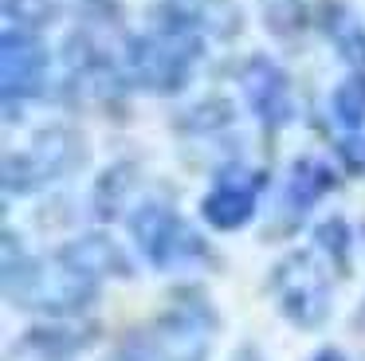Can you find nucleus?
I'll return each instance as SVG.
<instances>
[{"label":"nucleus","mask_w":365,"mask_h":361,"mask_svg":"<svg viewBox=\"0 0 365 361\" xmlns=\"http://www.w3.org/2000/svg\"><path fill=\"white\" fill-rule=\"evenodd\" d=\"M216 330V310L200 290H177L173 306L158 318L150 345L158 361H205Z\"/></svg>","instance_id":"nucleus-7"},{"label":"nucleus","mask_w":365,"mask_h":361,"mask_svg":"<svg viewBox=\"0 0 365 361\" xmlns=\"http://www.w3.org/2000/svg\"><path fill=\"white\" fill-rule=\"evenodd\" d=\"M330 110L349 133L361 130L365 126V78L354 75V78H346V83H338V91H334V98H330Z\"/></svg>","instance_id":"nucleus-18"},{"label":"nucleus","mask_w":365,"mask_h":361,"mask_svg":"<svg viewBox=\"0 0 365 361\" xmlns=\"http://www.w3.org/2000/svg\"><path fill=\"white\" fill-rule=\"evenodd\" d=\"M236 361H263V357H259V353L252 350V345H244V350L236 353Z\"/></svg>","instance_id":"nucleus-24"},{"label":"nucleus","mask_w":365,"mask_h":361,"mask_svg":"<svg viewBox=\"0 0 365 361\" xmlns=\"http://www.w3.org/2000/svg\"><path fill=\"white\" fill-rule=\"evenodd\" d=\"M9 28L24 31H43L59 20V0H0Z\"/></svg>","instance_id":"nucleus-16"},{"label":"nucleus","mask_w":365,"mask_h":361,"mask_svg":"<svg viewBox=\"0 0 365 361\" xmlns=\"http://www.w3.org/2000/svg\"><path fill=\"white\" fill-rule=\"evenodd\" d=\"M106 361H158V353H153L150 337H145V342H126L114 357H106Z\"/></svg>","instance_id":"nucleus-22"},{"label":"nucleus","mask_w":365,"mask_h":361,"mask_svg":"<svg viewBox=\"0 0 365 361\" xmlns=\"http://www.w3.org/2000/svg\"><path fill=\"white\" fill-rule=\"evenodd\" d=\"M228 122H232V106L224 98L197 102V106L185 114V126H189V130H216V126H228Z\"/></svg>","instance_id":"nucleus-20"},{"label":"nucleus","mask_w":365,"mask_h":361,"mask_svg":"<svg viewBox=\"0 0 365 361\" xmlns=\"http://www.w3.org/2000/svg\"><path fill=\"white\" fill-rule=\"evenodd\" d=\"M314 248L322 251L330 263H338V271L349 267V224L341 216H330L314 228Z\"/></svg>","instance_id":"nucleus-19"},{"label":"nucleus","mask_w":365,"mask_h":361,"mask_svg":"<svg viewBox=\"0 0 365 361\" xmlns=\"http://www.w3.org/2000/svg\"><path fill=\"white\" fill-rule=\"evenodd\" d=\"M338 157L341 165H346L349 173H365V133H346V138L338 141Z\"/></svg>","instance_id":"nucleus-21"},{"label":"nucleus","mask_w":365,"mask_h":361,"mask_svg":"<svg viewBox=\"0 0 365 361\" xmlns=\"http://www.w3.org/2000/svg\"><path fill=\"white\" fill-rule=\"evenodd\" d=\"M134 185H138V165H134V161L110 165V169H106L103 177L95 180V193H91V208H95V216H98V220L122 216V208H126Z\"/></svg>","instance_id":"nucleus-15"},{"label":"nucleus","mask_w":365,"mask_h":361,"mask_svg":"<svg viewBox=\"0 0 365 361\" xmlns=\"http://www.w3.org/2000/svg\"><path fill=\"white\" fill-rule=\"evenodd\" d=\"M318 28L330 39V47L349 63L354 71H365V20L346 4V0H322L318 8Z\"/></svg>","instance_id":"nucleus-11"},{"label":"nucleus","mask_w":365,"mask_h":361,"mask_svg":"<svg viewBox=\"0 0 365 361\" xmlns=\"http://www.w3.org/2000/svg\"><path fill=\"white\" fill-rule=\"evenodd\" d=\"M63 83L67 94L75 102H87V106H114L122 102V91H126L130 75L126 67L114 63V55L106 51L95 39V31L79 28L67 36L63 44Z\"/></svg>","instance_id":"nucleus-6"},{"label":"nucleus","mask_w":365,"mask_h":361,"mask_svg":"<svg viewBox=\"0 0 365 361\" xmlns=\"http://www.w3.org/2000/svg\"><path fill=\"white\" fill-rule=\"evenodd\" d=\"M43 78H48V47L36 39V31L4 28V36H0V86H4L9 118L16 102L43 91Z\"/></svg>","instance_id":"nucleus-8"},{"label":"nucleus","mask_w":365,"mask_h":361,"mask_svg":"<svg viewBox=\"0 0 365 361\" xmlns=\"http://www.w3.org/2000/svg\"><path fill=\"white\" fill-rule=\"evenodd\" d=\"M200 51H205V36H197L161 0L150 16V31L126 39V59H122V67H126L130 83L142 86V91L177 94L189 86Z\"/></svg>","instance_id":"nucleus-2"},{"label":"nucleus","mask_w":365,"mask_h":361,"mask_svg":"<svg viewBox=\"0 0 365 361\" xmlns=\"http://www.w3.org/2000/svg\"><path fill=\"white\" fill-rule=\"evenodd\" d=\"M165 4L205 39H232L244 28V12L232 0H165Z\"/></svg>","instance_id":"nucleus-13"},{"label":"nucleus","mask_w":365,"mask_h":361,"mask_svg":"<svg viewBox=\"0 0 365 361\" xmlns=\"http://www.w3.org/2000/svg\"><path fill=\"white\" fill-rule=\"evenodd\" d=\"M59 255H63L67 263H75L79 271H87L91 279H110V275L130 279V275H134L126 251H122L118 243L110 240V235H103V232L75 235L71 243H63V248H59Z\"/></svg>","instance_id":"nucleus-10"},{"label":"nucleus","mask_w":365,"mask_h":361,"mask_svg":"<svg viewBox=\"0 0 365 361\" xmlns=\"http://www.w3.org/2000/svg\"><path fill=\"white\" fill-rule=\"evenodd\" d=\"M330 188H338V173L330 169L326 161H318V157H299V161L291 165V173H287V208L294 212H307L314 200H322Z\"/></svg>","instance_id":"nucleus-14"},{"label":"nucleus","mask_w":365,"mask_h":361,"mask_svg":"<svg viewBox=\"0 0 365 361\" xmlns=\"http://www.w3.org/2000/svg\"><path fill=\"white\" fill-rule=\"evenodd\" d=\"M240 91L244 102L255 118H259L263 130H279V126L291 122L294 114V94H291V78L267 55H252V59L240 67Z\"/></svg>","instance_id":"nucleus-9"},{"label":"nucleus","mask_w":365,"mask_h":361,"mask_svg":"<svg viewBox=\"0 0 365 361\" xmlns=\"http://www.w3.org/2000/svg\"><path fill=\"white\" fill-rule=\"evenodd\" d=\"M259 16L271 36L294 39L307 28V0H259Z\"/></svg>","instance_id":"nucleus-17"},{"label":"nucleus","mask_w":365,"mask_h":361,"mask_svg":"<svg viewBox=\"0 0 365 361\" xmlns=\"http://www.w3.org/2000/svg\"><path fill=\"white\" fill-rule=\"evenodd\" d=\"M271 295H275L279 310L287 314V322L302 330H318L330 318L334 306L330 271L314 259V251H291L279 259L271 271Z\"/></svg>","instance_id":"nucleus-5"},{"label":"nucleus","mask_w":365,"mask_h":361,"mask_svg":"<svg viewBox=\"0 0 365 361\" xmlns=\"http://www.w3.org/2000/svg\"><path fill=\"white\" fill-rule=\"evenodd\" d=\"M87 161V141L71 126H43L24 153H4V193H36L51 180L71 177Z\"/></svg>","instance_id":"nucleus-3"},{"label":"nucleus","mask_w":365,"mask_h":361,"mask_svg":"<svg viewBox=\"0 0 365 361\" xmlns=\"http://www.w3.org/2000/svg\"><path fill=\"white\" fill-rule=\"evenodd\" d=\"M4 295H9V302L28 306L36 314L71 318L95 302L98 279L67 263L59 251L51 259H32L16 243V232L4 228Z\"/></svg>","instance_id":"nucleus-1"},{"label":"nucleus","mask_w":365,"mask_h":361,"mask_svg":"<svg viewBox=\"0 0 365 361\" xmlns=\"http://www.w3.org/2000/svg\"><path fill=\"white\" fill-rule=\"evenodd\" d=\"M130 235L158 271H173V267L208 259V243L200 240V232H192L189 220H181L161 200H145L130 212Z\"/></svg>","instance_id":"nucleus-4"},{"label":"nucleus","mask_w":365,"mask_h":361,"mask_svg":"<svg viewBox=\"0 0 365 361\" xmlns=\"http://www.w3.org/2000/svg\"><path fill=\"white\" fill-rule=\"evenodd\" d=\"M255 185L259 180H220L216 188H208L200 200V216L208 220V228L216 232H236L255 216Z\"/></svg>","instance_id":"nucleus-12"},{"label":"nucleus","mask_w":365,"mask_h":361,"mask_svg":"<svg viewBox=\"0 0 365 361\" xmlns=\"http://www.w3.org/2000/svg\"><path fill=\"white\" fill-rule=\"evenodd\" d=\"M310 361H346V357H341V350H334V345H326V350H318Z\"/></svg>","instance_id":"nucleus-23"}]
</instances>
